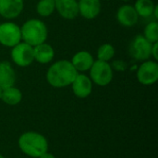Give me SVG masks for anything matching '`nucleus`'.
I'll list each match as a JSON object with an SVG mask.
<instances>
[{"mask_svg":"<svg viewBox=\"0 0 158 158\" xmlns=\"http://www.w3.org/2000/svg\"><path fill=\"white\" fill-rule=\"evenodd\" d=\"M78 73L69 60L62 59L49 67L46 81L54 88H65L71 85Z\"/></svg>","mask_w":158,"mask_h":158,"instance_id":"f257e3e1","label":"nucleus"},{"mask_svg":"<svg viewBox=\"0 0 158 158\" xmlns=\"http://www.w3.org/2000/svg\"><path fill=\"white\" fill-rule=\"evenodd\" d=\"M18 144L21 152L30 157L38 158L48 152L46 138L35 131H27L19 138Z\"/></svg>","mask_w":158,"mask_h":158,"instance_id":"f03ea898","label":"nucleus"},{"mask_svg":"<svg viewBox=\"0 0 158 158\" xmlns=\"http://www.w3.org/2000/svg\"><path fill=\"white\" fill-rule=\"evenodd\" d=\"M21 41L34 47L45 43L48 36V30L45 23L38 19H31L25 21L20 27Z\"/></svg>","mask_w":158,"mask_h":158,"instance_id":"7ed1b4c3","label":"nucleus"},{"mask_svg":"<svg viewBox=\"0 0 158 158\" xmlns=\"http://www.w3.org/2000/svg\"><path fill=\"white\" fill-rule=\"evenodd\" d=\"M90 79L93 83L104 87L108 85L114 77L113 69L109 62L101 60H94L93 66L90 69Z\"/></svg>","mask_w":158,"mask_h":158,"instance_id":"20e7f679","label":"nucleus"},{"mask_svg":"<svg viewBox=\"0 0 158 158\" xmlns=\"http://www.w3.org/2000/svg\"><path fill=\"white\" fill-rule=\"evenodd\" d=\"M152 44L147 41L143 35H136L131 42L129 45V54L130 56L137 61H145L151 57Z\"/></svg>","mask_w":158,"mask_h":158,"instance_id":"39448f33","label":"nucleus"},{"mask_svg":"<svg viewBox=\"0 0 158 158\" xmlns=\"http://www.w3.org/2000/svg\"><path fill=\"white\" fill-rule=\"evenodd\" d=\"M21 42L20 27L10 21L0 24V44L3 46L12 48Z\"/></svg>","mask_w":158,"mask_h":158,"instance_id":"423d86ee","label":"nucleus"},{"mask_svg":"<svg viewBox=\"0 0 158 158\" xmlns=\"http://www.w3.org/2000/svg\"><path fill=\"white\" fill-rule=\"evenodd\" d=\"M10 57L18 67H29L34 61L33 47L21 41L11 48Z\"/></svg>","mask_w":158,"mask_h":158,"instance_id":"0eeeda50","label":"nucleus"},{"mask_svg":"<svg viewBox=\"0 0 158 158\" xmlns=\"http://www.w3.org/2000/svg\"><path fill=\"white\" fill-rule=\"evenodd\" d=\"M138 81L143 85H153L158 80V64L155 60H145L139 66L136 73Z\"/></svg>","mask_w":158,"mask_h":158,"instance_id":"6e6552de","label":"nucleus"},{"mask_svg":"<svg viewBox=\"0 0 158 158\" xmlns=\"http://www.w3.org/2000/svg\"><path fill=\"white\" fill-rule=\"evenodd\" d=\"M71 87L75 96L79 98H86L92 94L93 81L87 75L83 73H78L71 83Z\"/></svg>","mask_w":158,"mask_h":158,"instance_id":"1a4fd4ad","label":"nucleus"},{"mask_svg":"<svg viewBox=\"0 0 158 158\" xmlns=\"http://www.w3.org/2000/svg\"><path fill=\"white\" fill-rule=\"evenodd\" d=\"M24 7V0H0V16L6 19L18 18Z\"/></svg>","mask_w":158,"mask_h":158,"instance_id":"9d476101","label":"nucleus"},{"mask_svg":"<svg viewBox=\"0 0 158 158\" xmlns=\"http://www.w3.org/2000/svg\"><path fill=\"white\" fill-rule=\"evenodd\" d=\"M139 18L134 6L129 4L122 5L117 11V20L124 27L134 26L137 24Z\"/></svg>","mask_w":158,"mask_h":158,"instance_id":"9b49d317","label":"nucleus"},{"mask_svg":"<svg viewBox=\"0 0 158 158\" xmlns=\"http://www.w3.org/2000/svg\"><path fill=\"white\" fill-rule=\"evenodd\" d=\"M56 10L65 19H74L79 16L78 0H55Z\"/></svg>","mask_w":158,"mask_h":158,"instance_id":"f8f14e48","label":"nucleus"},{"mask_svg":"<svg viewBox=\"0 0 158 158\" xmlns=\"http://www.w3.org/2000/svg\"><path fill=\"white\" fill-rule=\"evenodd\" d=\"M100 0H78L79 15L86 19H94L101 12Z\"/></svg>","mask_w":158,"mask_h":158,"instance_id":"ddd939ff","label":"nucleus"},{"mask_svg":"<svg viewBox=\"0 0 158 158\" xmlns=\"http://www.w3.org/2000/svg\"><path fill=\"white\" fill-rule=\"evenodd\" d=\"M70 62L78 72H85L90 70L94 62V58L89 51L81 50L72 56Z\"/></svg>","mask_w":158,"mask_h":158,"instance_id":"4468645a","label":"nucleus"},{"mask_svg":"<svg viewBox=\"0 0 158 158\" xmlns=\"http://www.w3.org/2000/svg\"><path fill=\"white\" fill-rule=\"evenodd\" d=\"M34 61L40 64H48L55 57V49L47 43H43L33 47Z\"/></svg>","mask_w":158,"mask_h":158,"instance_id":"2eb2a0df","label":"nucleus"},{"mask_svg":"<svg viewBox=\"0 0 158 158\" xmlns=\"http://www.w3.org/2000/svg\"><path fill=\"white\" fill-rule=\"evenodd\" d=\"M16 81V73L12 65L8 61L0 63V87L6 88L14 86Z\"/></svg>","mask_w":158,"mask_h":158,"instance_id":"dca6fc26","label":"nucleus"},{"mask_svg":"<svg viewBox=\"0 0 158 158\" xmlns=\"http://www.w3.org/2000/svg\"><path fill=\"white\" fill-rule=\"evenodd\" d=\"M1 100L8 106H16L22 100V93L15 86H11L3 90Z\"/></svg>","mask_w":158,"mask_h":158,"instance_id":"f3484780","label":"nucleus"},{"mask_svg":"<svg viewBox=\"0 0 158 158\" xmlns=\"http://www.w3.org/2000/svg\"><path fill=\"white\" fill-rule=\"evenodd\" d=\"M133 6L139 17L149 18L153 16L156 4L153 2V0H136Z\"/></svg>","mask_w":158,"mask_h":158,"instance_id":"a211bd4d","label":"nucleus"},{"mask_svg":"<svg viewBox=\"0 0 158 158\" xmlns=\"http://www.w3.org/2000/svg\"><path fill=\"white\" fill-rule=\"evenodd\" d=\"M115 53H116L115 47L111 44H103L97 49L96 56L98 60L109 62L115 56Z\"/></svg>","mask_w":158,"mask_h":158,"instance_id":"6ab92c4d","label":"nucleus"},{"mask_svg":"<svg viewBox=\"0 0 158 158\" xmlns=\"http://www.w3.org/2000/svg\"><path fill=\"white\" fill-rule=\"evenodd\" d=\"M55 10V0H39L36 5V12L41 17H49Z\"/></svg>","mask_w":158,"mask_h":158,"instance_id":"aec40b11","label":"nucleus"},{"mask_svg":"<svg viewBox=\"0 0 158 158\" xmlns=\"http://www.w3.org/2000/svg\"><path fill=\"white\" fill-rule=\"evenodd\" d=\"M143 37L151 44L158 42V23L156 20L151 21L146 24L143 30Z\"/></svg>","mask_w":158,"mask_h":158,"instance_id":"412c9836","label":"nucleus"},{"mask_svg":"<svg viewBox=\"0 0 158 158\" xmlns=\"http://www.w3.org/2000/svg\"><path fill=\"white\" fill-rule=\"evenodd\" d=\"M110 66L113 70H117V71H125L128 68V64L124 60H121V59L114 60L110 64Z\"/></svg>","mask_w":158,"mask_h":158,"instance_id":"4be33fe9","label":"nucleus"},{"mask_svg":"<svg viewBox=\"0 0 158 158\" xmlns=\"http://www.w3.org/2000/svg\"><path fill=\"white\" fill-rule=\"evenodd\" d=\"M158 42L154 43L152 44V50H151V57L155 59V61L158 60Z\"/></svg>","mask_w":158,"mask_h":158,"instance_id":"5701e85b","label":"nucleus"},{"mask_svg":"<svg viewBox=\"0 0 158 158\" xmlns=\"http://www.w3.org/2000/svg\"><path fill=\"white\" fill-rule=\"evenodd\" d=\"M38 158H56V156H55L54 155H52V154H50V153L46 152V153H44V155H42L40 157H38Z\"/></svg>","mask_w":158,"mask_h":158,"instance_id":"b1692460","label":"nucleus"},{"mask_svg":"<svg viewBox=\"0 0 158 158\" xmlns=\"http://www.w3.org/2000/svg\"><path fill=\"white\" fill-rule=\"evenodd\" d=\"M153 15H154V17L156 18V19H158V6L157 5H156V6H155V9H154Z\"/></svg>","mask_w":158,"mask_h":158,"instance_id":"393cba45","label":"nucleus"},{"mask_svg":"<svg viewBox=\"0 0 158 158\" xmlns=\"http://www.w3.org/2000/svg\"><path fill=\"white\" fill-rule=\"evenodd\" d=\"M2 94H3V89L0 87V100H1V98H2Z\"/></svg>","mask_w":158,"mask_h":158,"instance_id":"a878e982","label":"nucleus"},{"mask_svg":"<svg viewBox=\"0 0 158 158\" xmlns=\"http://www.w3.org/2000/svg\"><path fill=\"white\" fill-rule=\"evenodd\" d=\"M120 1H122V2H129L130 0H120Z\"/></svg>","mask_w":158,"mask_h":158,"instance_id":"bb28decb","label":"nucleus"},{"mask_svg":"<svg viewBox=\"0 0 158 158\" xmlns=\"http://www.w3.org/2000/svg\"><path fill=\"white\" fill-rule=\"evenodd\" d=\"M0 158H5V157H4V156H2V155L0 154Z\"/></svg>","mask_w":158,"mask_h":158,"instance_id":"cd10ccee","label":"nucleus"},{"mask_svg":"<svg viewBox=\"0 0 158 158\" xmlns=\"http://www.w3.org/2000/svg\"><path fill=\"white\" fill-rule=\"evenodd\" d=\"M0 63H1V61H0Z\"/></svg>","mask_w":158,"mask_h":158,"instance_id":"c85d7f7f","label":"nucleus"},{"mask_svg":"<svg viewBox=\"0 0 158 158\" xmlns=\"http://www.w3.org/2000/svg\"><path fill=\"white\" fill-rule=\"evenodd\" d=\"M0 24H1V23H0Z\"/></svg>","mask_w":158,"mask_h":158,"instance_id":"c756f323","label":"nucleus"}]
</instances>
